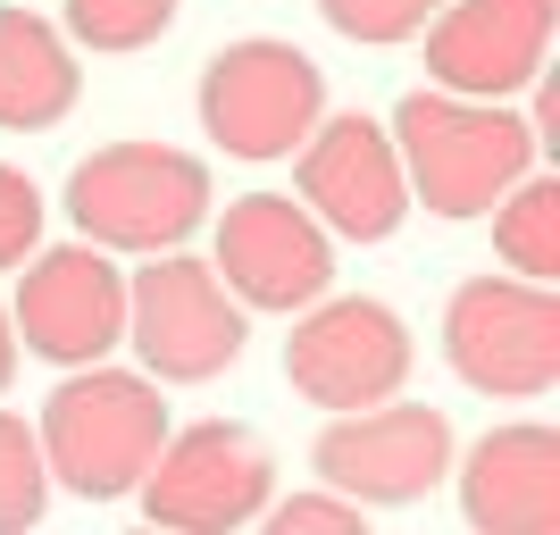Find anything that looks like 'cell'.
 Masks as SVG:
<instances>
[{
  "mask_svg": "<svg viewBox=\"0 0 560 535\" xmlns=\"http://www.w3.org/2000/svg\"><path fill=\"white\" fill-rule=\"evenodd\" d=\"M394 160L401 185L435 218H486L511 185L536 176V135L518 109H493V101L410 93L394 109Z\"/></svg>",
  "mask_w": 560,
  "mask_h": 535,
  "instance_id": "cell-1",
  "label": "cell"
},
{
  "mask_svg": "<svg viewBox=\"0 0 560 535\" xmlns=\"http://www.w3.org/2000/svg\"><path fill=\"white\" fill-rule=\"evenodd\" d=\"M43 468L50 486L84 493V502H117L151 477L167 443V402L151 376H126V369H75L59 394L43 402Z\"/></svg>",
  "mask_w": 560,
  "mask_h": 535,
  "instance_id": "cell-2",
  "label": "cell"
},
{
  "mask_svg": "<svg viewBox=\"0 0 560 535\" xmlns=\"http://www.w3.org/2000/svg\"><path fill=\"white\" fill-rule=\"evenodd\" d=\"M68 218L93 252H151L167 259L210 218V167L167 142H109L68 176Z\"/></svg>",
  "mask_w": 560,
  "mask_h": 535,
  "instance_id": "cell-3",
  "label": "cell"
},
{
  "mask_svg": "<svg viewBox=\"0 0 560 535\" xmlns=\"http://www.w3.org/2000/svg\"><path fill=\"white\" fill-rule=\"evenodd\" d=\"M318 117H327V75L293 43L252 34V43H226L201 68V126L234 160H293Z\"/></svg>",
  "mask_w": 560,
  "mask_h": 535,
  "instance_id": "cell-4",
  "label": "cell"
},
{
  "mask_svg": "<svg viewBox=\"0 0 560 535\" xmlns=\"http://www.w3.org/2000/svg\"><path fill=\"white\" fill-rule=\"evenodd\" d=\"M444 360L502 402H536L560 385V293L518 277H468L444 310Z\"/></svg>",
  "mask_w": 560,
  "mask_h": 535,
  "instance_id": "cell-5",
  "label": "cell"
},
{
  "mask_svg": "<svg viewBox=\"0 0 560 535\" xmlns=\"http://www.w3.org/2000/svg\"><path fill=\"white\" fill-rule=\"evenodd\" d=\"M135 493H142V511H151L160 535H234L268 511L277 468H268L252 427L201 419V427L160 443V461H151V477Z\"/></svg>",
  "mask_w": 560,
  "mask_h": 535,
  "instance_id": "cell-6",
  "label": "cell"
},
{
  "mask_svg": "<svg viewBox=\"0 0 560 535\" xmlns=\"http://www.w3.org/2000/svg\"><path fill=\"white\" fill-rule=\"evenodd\" d=\"M126 344L142 351L151 385H201L243 360V310L210 277V259L167 252L126 284Z\"/></svg>",
  "mask_w": 560,
  "mask_h": 535,
  "instance_id": "cell-7",
  "label": "cell"
},
{
  "mask_svg": "<svg viewBox=\"0 0 560 535\" xmlns=\"http://www.w3.org/2000/svg\"><path fill=\"white\" fill-rule=\"evenodd\" d=\"M210 277L234 293V310H310L335 284V234L293 193H243L218 218Z\"/></svg>",
  "mask_w": 560,
  "mask_h": 535,
  "instance_id": "cell-8",
  "label": "cell"
},
{
  "mask_svg": "<svg viewBox=\"0 0 560 535\" xmlns=\"http://www.w3.org/2000/svg\"><path fill=\"white\" fill-rule=\"evenodd\" d=\"M310 461L343 502H427L452 477V419L427 402H376V410L327 419Z\"/></svg>",
  "mask_w": 560,
  "mask_h": 535,
  "instance_id": "cell-9",
  "label": "cell"
},
{
  "mask_svg": "<svg viewBox=\"0 0 560 535\" xmlns=\"http://www.w3.org/2000/svg\"><path fill=\"white\" fill-rule=\"evenodd\" d=\"M284 376L293 394L351 419V410H376V402L401 394L410 376V335L385 302H310V318L284 335Z\"/></svg>",
  "mask_w": 560,
  "mask_h": 535,
  "instance_id": "cell-10",
  "label": "cell"
},
{
  "mask_svg": "<svg viewBox=\"0 0 560 535\" xmlns=\"http://www.w3.org/2000/svg\"><path fill=\"white\" fill-rule=\"evenodd\" d=\"M9 335H18L34 360L101 369V360L126 344V277H117L109 252H93V243H59V252H43L18 277Z\"/></svg>",
  "mask_w": 560,
  "mask_h": 535,
  "instance_id": "cell-11",
  "label": "cell"
},
{
  "mask_svg": "<svg viewBox=\"0 0 560 535\" xmlns=\"http://www.w3.org/2000/svg\"><path fill=\"white\" fill-rule=\"evenodd\" d=\"M552 50V0H452L427 25V75L452 101H502L527 93Z\"/></svg>",
  "mask_w": 560,
  "mask_h": 535,
  "instance_id": "cell-12",
  "label": "cell"
},
{
  "mask_svg": "<svg viewBox=\"0 0 560 535\" xmlns=\"http://www.w3.org/2000/svg\"><path fill=\"white\" fill-rule=\"evenodd\" d=\"M302 210L327 234L351 243H385V234L410 218V185H401L394 135L376 117H318L302 142Z\"/></svg>",
  "mask_w": 560,
  "mask_h": 535,
  "instance_id": "cell-13",
  "label": "cell"
},
{
  "mask_svg": "<svg viewBox=\"0 0 560 535\" xmlns=\"http://www.w3.org/2000/svg\"><path fill=\"white\" fill-rule=\"evenodd\" d=\"M460 511L477 535H560V435L493 427L460 468Z\"/></svg>",
  "mask_w": 560,
  "mask_h": 535,
  "instance_id": "cell-14",
  "label": "cell"
},
{
  "mask_svg": "<svg viewBox=\"0 0 560 535\" xmlns=\"http://www.w3.org/2000/svg\"><path fill=\"white\" fill-rule=\"evenodd\" d=\"M75 109V59L68 34L34 9H0V126H59Z\"/></svg>",
  "mask_w": 560,
  "mask_h": 535,
  "instance_id": "cell-15",
  "label": "cell"
},
{
  "mask_svg": "<svg viewBox=\"0 0 560 535\" xmlns=\"http://www.w3.org/2000/svg\"><path fill=\"white\" fill-rule=\"evenodd\" d=\"M493 252L518 268V284H552L560 277V176H527L502 193L493 210Z\"/></svg>",
  "mask_w": 560,
  "mask_h": 535,
  "instance_id": "cell-16",
  "label": "cell"
},
{
  "mask_svg": "<svg viewBox=\"0 0 560 535\" xmlns=\"http://www.w3.org/2000/svg\"><path fill=\"white\" fill-rule=\"evenodd\" d=\"M43 502H50L43 443H34V427H25V419L0 410V535H25L34 519H43Z\"/></svg>",
  "mask_w": 560,
  "mask_h": 535,
  "instance_id": "cell-17",
  "label": "cell"
},
{
  "mask_svg": "<svg viewBox=\"0 0 560 535\" xmlns=\"http://www.w3.org/2000/svg\"><path fill=\"white\" fill-rule=\"evenodd\" d=\"M176 0H68V34L84 50H142L160 43Z\"/></svg>",
  "mask_w": 560,
  "mask_h": 535,
  "instance_id": "cell-18",
  "label": "cell"
},
{
  "mask_svg": "<svg viewBox=\"0 0 560 535\" xmlns=\"http://www.w3.org/2000/svg\"><path fill=\"white\" fill-rule=\"evenodd\" d=\"M318 9L351 43H410V34H427V25L444 18L452 0H318Z\"/></svg>",
  "mask_w": 560,
  "mask_h": 535,
  "instance_id": "cell-19",
  "label": "cell"
},
{
  "mask_svg": "<svg viewBox=\"0 0 560 535\" xmlns=\"http://www.w3.org/2000/svg\"><path fill=\"white\" fill-rule=\"evenodd\" d=\"M259 535H369V519L343 493H293L277 511H259Z\"/></svg>",
  "mask_w": 560,
  "mask_h": 535,
  "instance_id": "cell-20",
  "label": "cell"
},
{
  "mask_svg": "<svg viewBox=\"0 0 560 535\" xmlns=\"http://www.w3.org/2000/svg\"><path fill=\"white\" fill-rule=\"evenodd\" d=\"M34 234H43V193H34V176L0 167V268H18L34 252Z\"/></svg>",
  "mask_w": 560,
  "mask_h": 535,
  "instance_id": "cell-21",
  "label": "cell"
},
{
  "mask_svg": "<svg viewBox=\"0 0 560 535\" xmlns=\"http://www.w3.org/2000/svg\"><path fill=\"white\" fill-rule=\"evenodd\" d=\"M18 376V335H9V310H0V385Z\"/></svg>",
  "mask_w": 560,
  "mask_h": 535,
  "instance_id": "cell-22",
  "label": "cell"
},
{
  "mask_svg": "<svg viewBox=\"0 0 560 535\" xmlns=\"http://www.w3.org/2000/svg\"><path fill=\"white\" fill-rule=\"evenodd\" d=\"M142 535H160V527H142Z\"/></svg>",
  "mask_w": 560,
  "mask_h": 535,
  "instance_id": "cell-23",
  "label": "cell"
}]
</instances>
